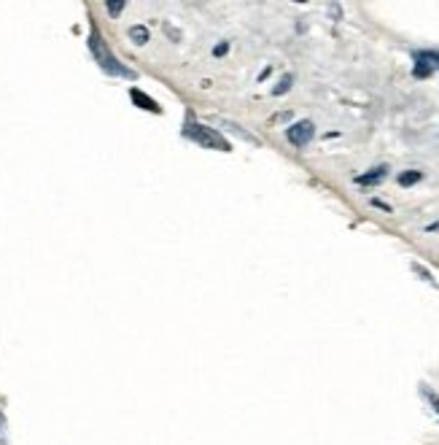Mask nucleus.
Returning a JSON list of instances; mask_svg holds the SVG:
<instances>
[{
    "instance_id": "1",
    "label": "nucleus",
    "mask_w": 439,
    "mask_h": 445,
    "mask_svg": "<svg viewBox=\"0 0 439 445\" xmlns=\"http://www.w3.org/2000/svg\"><path fill=\"white\" fill-rule=\"evenodd\" d=\"M89 51H92V57L97 60V65L106 71L108 76H116V78H135V71H130L124 62L116 60V54L108 49L106 44V38L100 35L97 30H92L89 32Z\"/></svg>"
},
{
    "instance_id": "2",
    "label": "nucleus",
    "mask_w": 439,
    "mask_h": 445,
    "mask_svg": "<svg viewBox=\"0 0 439 445\" xmlns=\"http://www.w3.org/2000/svg\"><path fill=\"white\" fill-rule=\"evenodd\" d=\"M181 135L183 138H189V140H194V143H199L202 149H213V152H232V143H229L224 135H218L213 127L199 124L192 114H186V119H183Z\"/></svg>"
},
{
    "instance_id": "3",
    "label": "nucleus",
    "mask_w": 439,
    "mask_h": 445,
    "mask_svg": "<svg viewBox=\"0 0 439 445\" xmlns=\"http://www.w3.org/2000/svg\"><path fill=\"white\" fill-rule=\"evenodd\" d=\"M316 135V124L310 122V119H302V122H294L291 127L286 130V138L291 146H297V149H304L310 140Z\"/></svg>"
},
{
    "instance_id": "4",
    "label": "nucleus",
    "mask_w": 439,
    "mask_h": 445,
    "mask_svg": "<svg viewBox=\"0 0 439 445\" xmlns=\"http://www.w3.org/2000/svg\"><path fill=\"white\" fill-rule=\"evenodd\" d=\"M385 176H388V168L385 165H378V168L366 170L361 176H356V184L359 186H375L380 181H385Z\"/></svg>"
},
{
    "instance_id": "5",
    "label": "nucleus",
    "mask_w": 439,
    "mask_h": 445,
    "mask_svg": "<svg viewBox=\"0 0 439 445\" xmlns=\"http://www.w3.org/2000/svg\"><path fill=\"white\" fill-rule=\"evenodd\" d=\"M130 97H132V103H135L137 108H143V111H152V114H162L159 103H156L154 97H149L146 92H140L137 87H132V90H130Z\"/></svg>"
},
{
    "instance_id": "6",
    "label": "nucleus",
    "mask_w": 439,
    "mask_h": 445,
    "mask_svg": "<svg viewBox=\"0 0 439 445\" xmlns=\"http://www.w3.org/2000/svg\"><path fill=\"white\" fill-rule=\"evenodd\" d=\"M127 35H130V41L137 44V47L149 44V28H143V25H132V28L127 30Z\"/></svg>"
},
{
    "instance_id": "7",
    "label": "nucleus",
    "mask_w": 439,
    "mask_h": 445,
    "mask_svg": "<svg viewBox=\"0 0 439 445\" xmlns=\"http://www.w3.org/2000/svg\"><path fill=\"white\" fill-rule=\"evenodd\" d=\"M412 60H415V65H412V76L415 78H428L431 73H434V71L428 68V62H423L421 57H418V51H415V57H412Z\"/></svg>"
},
{
    "instance_id": "8",
    "label": "nucleus",
    "mask_w": 439,
    "mask_h": 445,
    "mask_svg": "<svg viewBox=\"0 0 439 445\" xmlns=\"http://www.w3.org/2000/svg\"><path fill=\"white\" fill-rule=\"evenodd\" d=\"M421 397H423L426 402L431 405V410L439 415V394H437V391H434V389H428L426 384H421Z\"/></svg>"
},
{
    "instance_id": "9",
    "label": "nucleus",
    "mask_w": 439,
    "mask_h": 445,
    "mask_svg": "<svg viewBox=\"0 0 439 445\" xmlns=\"http://www.w3.org/2000/svg\"><path fill=\"white\" fill-rule=\"evenodd\" d=\"M418 181H423V173H421V170H404V173L399 176V184L402 186H412V184H418Z\"/></svg>"
},
{
    "instance_id": "10",
    "label": "nucleus",
    "mask_w": 439,
    "mask_h": 445,
    "mask_svg": "<svg viewBox=\"0 0 439 445\" xmlns=\"http://www.w3.org/2000/svg\"><path fill=\"white\" fill-rule=\"evenodd\" d=\"M224 127H227L229 133H235V135H240L242 140H248V143H259V140L254 138V135H251V133H245V130H242L240 124H235V122H224Z\"/></svg>"
},
{
    "instance_id": "11",
    "label": "nucleus",
    "mask_w": 439,
    "mask_h": 445,
    "mask_svg": "<svg viewBox=\"0 0 439 445\" xmlns=\"http://www.w3.org/2000/svg\"><path fill=\"white\" fill-rule=\"evenodd\" d=\"M291 84H294V76H291V73H286V76L280 78V81H278V87H275L273 90V95L275 97H280V95H286L288 90H291Z\"/></svg>"
},
{
    "instance_id": "12",
    "label": "nucleus",
    "mask_w": 439,
    "mask_h": 445,
    "mask_svg": "<svg viewBox=\"0 0 439 445\" xmlns=\"http://www.w3.org/2000/svg\"><path fill=\"white\" fill-rule=\"evenodd\" d=\"M418 57L423 62H428L431 71H439V51H418Z\"/></svg>"
},
{
    "instance_id": "13",
    "label": "nucleus",
    "mask_w": 439,
    "mask_h": 445,
    "mask_svg": "<svg viewBox=\"0 0 439 445\" xmlns=\"http://www.w3.org/2000/svg\"><path fill=\"white\" fill-rule=\"evenodd\" d=\"M124 8H127V3H124V0H108L106 3V11L111 16H119Z\"/></svg>"
},
{
    "instance_id": "14",
    "label": "nucleus",
    "mask_w": 439,
    "mask_h": 445,
    "mask_svg": "<svg viewBox=\"0 0 439 445\" xmlns=\"http://www.w3.org/2000/svg\"><path fill=\"white\" fill-rule=\"evenodd\" d=\"M412 270H415V273H418V276L423 278V281H428V284H434V276H431V273H428V270H426L423 264H412Z\"/></svg>"
},
{
    "instance_id": "15",
    "label": "nucleus",
    "mask_w": 439,
    "mask_h": 445,
    "mask_svg": "<svg viewBox=\"0 0 439 445\" xmlns=\"http://www.w3.org/2000/svg\"><path fill=\"white\" fill-rule=\"evenodd\" d=\"M227 51H229V41H221V44L213 47V57H224Z\"/></svg>"
},
{
    "instance_id": "16",
    "label": "nucleus",
    "mask_w": 439,
    "mask_h": 445,
    "mask_svg": "<svg viewBox=\"0 0 439 445\" xmlns=\"http://www.w3.org/2000/svg\"><path fill=\"white\" fill-rule=\"evenodd\" d=\"M372 205L375 208H380V211H385V214H391V205L385 202V200H378V197H372Z\"/></svg>"
},
{
    "instance_id": "17",
    "label": "nucleus",
    "mask_w": 439,
    "mask_h": 445,
    "mask_svg": "<svg viewBox=\"0 0 439 445\" xmlns=\"http://www.w3.org/2000/svg\"><path fill=\"white\" fill-rule=\"evenodd\" d=\"M0 443H6V418L0 413Z\"/></svg>"
}]
</instances>
